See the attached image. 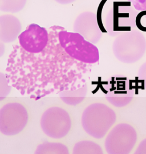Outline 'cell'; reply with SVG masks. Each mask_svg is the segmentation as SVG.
Masks as SVG:
<instances>
[{"instance_id": "d6986e66", "label": "cell", "mask_w": 146, "mask_h": 154, "mask_svg": "<svg viewBox=\"0 0 146 154\" xmlns=\"http://www.w3.org/2000/svg\"><path fill=\"white\" fill-rule=\"evenodd\" d=\"M138 79L144 83L145 90L146 91V62L140 66L138 71Z\"/></svg>"}, {"instance_id": "8fae6325", "label": "cell", "mask_w": 146, "mask_h": 154, "mask_svg": "<svg viewBox=\"0 0 146 154\" xmlns=\"http://www.w3.org/2000/svg\"><path fill=\"white\" fill-rule=\"evenodd\" d=\"M21 23L16 16H0V40L5 44L14 42L21 34Z\"/></svg>"}, {"instance_id": "8992f818", "label": "cell", "mask_w": 146, "mask_h": 154, "mask_svg": "<svg viewBox=\"0 0 146 154\" xmlns=\"http://www.w3.org/2000/svg\"><path fill=\"white\" fill-rule=\"evenodd\" d=\"M41 129L47 136L61 139L66 136L71 127L70 115L64 109L58 107L49 108L41 116Z\"/></svg>"}, {"instance_id": "ba28073f", "label": "cell", "mask_w": 146, "mask_h": 154, "mask_svg": "<svg viewBox=\"0 0 146 154\" xmlns=\"http://www.w3.org/2000/svg\"><path fill=\"white\" fill-rule=\"evenodd\" d=\"M19 42L25 51L30 54L40 53L46 47L49 36L47 30L36 24H31L18 36Z\"/></svg>"}, {"instance_id": "9a60e30c", "label": "cell", "mask_w": 146, "mask_h": 154, "mask_svg": "<svg viewBox=\"0 0 146 154\" xmlns=\"http://www.w3.org/2000/svg\"><path fill=\"white\" fill-rule=\"evenodd\" d=\"M27 0H0V11L8 13H17L22 11Z\"/></svg>"}, {"instance_id": "6da1fadb", "label": "cell", "mask_w": 146, "mask_h": 154, "mask_svg": "<svg viewBox=\"0 0 146 154\" xmlns=\"http://www.w3.org/2000/svg\"><path fill=\"white\" fill-rule=\"evenodd\" d=\"M117 119L115 112L103 103H95L85 108L81 118L85 131L95 139L105 136Z\"/></svg>"}, {"instance_id": "7402d4cb", "label": "cell", "mask_w": 146, "mask_h": 154, "mask_svg": "<svg viewBox=\"0 0 146 154\" xmlns=\"http://www.w3.org/2000/svg\"><path fill=\"white\" fill-rule=\"evenodd\" d=\"M57 2H58L60 4L66 5V4H69L73 2H74L76 0H55Z\"/></svg>"}, {"instance_id": "3957f363", "label": "cell", "mask_w": 146, "mask_h": 154, "mask_svg": "<svg viewBox=\"0 0 146 154\" xmlns=\"http://www.w3.org/2000/svg\"><path fill=\"white\" fill-rule=\"evenodd\" d=\"M58 39L61 46L73 59L86 64H94L99 61L98 49L80 34L61 31Z\"/></svg>"}, {"instance_id": "5bb4252c", "label": "cell", "mask_w": 146, "mask_h": 154, "mask_svg": "<svg viewBox=\"0 0 146 154\" xmlns=\"http://www.w3.org/2000/svg\"><path fill=\"white\" fill-rule=\"evenodd\" d=\"M73 153L74 154H102L103 150L100 145L90 140H83L75 144Z\"/></svg>"}, {"instance_id": "ffe728a7", "label": "cell", "mask_w": 146, "mask_h": 154, "mask_svg": "<svg viewBox=\"0 0 146 154\" xmlns=\"http://www.w3.org/2000/svg\"><path fill=\"white\" fill-rule=\"evenodd\" d=\"M135 154H146V139L143 140L138 146V147L136 148Z\"/></svg>"}, {"instance_id": "7c38bea8", "label": "cell", "mask_w": 146, "mask_h": 154, "mask_svg": "<svg viewBox=\"0 0 146 154\" xmlns=\"http://www.w3.org/2000/svg\"><path fill=\"white\" fill-rule=\"evenodd\" d=\"M88 93V86L85 84L82 87L73 91H64L59 95L61 99L65 104L75 106L81 103L85 99Z\"/></svg>"}, {"instance_id": "5b68a950", "label": "cell", "mask_w": 146, "mask_h": 154, "mask_svg": "<svg viewBox=\"0 0 146 154\" xmlns=\"http://www.w3.org/2000/svg\"><path fill=\"white\" fill-rule=\"evenodd\" d=\"M26 109L18 103H9L0 109V132L13 136L23 130L28 122Z\"/></svg>"}, {"instance_id": "ac0fdd59", "label": "cell", "mask_w": 146, "mask_h": 154, "mask_svg": "<svg viewBox=\"0 0 146 154\" xmlns=\"http://www.w3.org/2000/svg\"><path fill=\"white\" fill-rule=\"evenodd\" d=\"M107 0H102L101 2H100V5L98 8L97 10V19L98 21V24L100 26V29L102 33H107V31L106 29V28L105 26L103 24V21H102V11H103V8L105 5L106 2H107Z\"/></svg>"}, {"instance_id": "277c9868", "label": "cell", "mask_w": 146, "mask_h": 154, "mask_svg": "<svg viewBox=\"0 0 146 154\" xmlns=\"http://www.w3.org/2000/svg\"><path fill=\"white\" fill-rule=\"evenodd\" d=\"M137 133L134 128L126 123L115 125L106 138L105 147L109 154H127L134 147Z\"/></svg>"}, {"instance_id": "30bf717a", "label": "cell", "mask_w": 146, "mask_h": 154, "mask_svg": "<svg viewBox=\"0 0 146 154\" xmlns=\"http://www.w3.org/2000/svg\"><path fill=\"white\" fill-rule=\"evenodd\" d=\"M113 4V9L107 17L106 29L109 35L116 36L123 32L131 30V26H134V16L130 14L128 11L125 13L119 12L117 1L114 2Z\"/></svg>"}, {"instance_id": "44dd1931", "label": "cell", "mask_w": 146, "mask_h": 154, "mask_svg": "<svg viewBox=\"0 0 146 154\" xmlns=\"http://www.w3.org/2000/svg\"><path fill=\"white\" fill-rule=\"evenodd\" d=\"M5 51V43L0 40V57L4 54Z\"/></svg>"}, {"instance_id": "9c48e42d", "label": "cell", "mask_w": 146, "mask_h": 154, "mask_svg": "<svg viewBox=\"0 0 146 154\" xmlns=\"http://www.w3.org/2000/svg\"><path fill=\"white\" fill-rule=\"evenodd\" d=\"M74 32L80 34L85 40L92 44L98 42L102 36V32L98 24L97 14L91 12L79 14L73 25Z\"/></svg>"}, {"instance_id": "7a4b0ae2", "label": "cell", "mask_w": 146, "mask_h": 154, "mask_svg": "<svg viewBox=\"0 0 146 154\" xmlns=\"http://www.w3.org/2000/svg\"><path fill=\"white\" fill-rule=\"evenodd\" d=\"M146 51V38L140 32L136 30L121 33L112 43V52L115 57L126 64L139 61Z\"/></svg>"}, {"instance_id": "2e32d148", "label": "cell", "mask_w": 146, "mask_h": 154, "mask_svg": "<svg viewBox=\"0 0 146 154\" xmlns=\"http://www.w3.org/2000/svg\"><path fill=\"white\" fill-rule=\"evenodd\" d=\"M12 87L9 85L6 75L0 72V101L4 100L10 93Z\"/></svg>"}, {"instance_id": "52a82bcc", "label": "cell", "mask_w": 146, "mask_h": 154, "mask_svg": "<svg viewBox=\"0 0 146 154\" xmlns=\"http://www.w3.org/2000/svg\"><path fill=\"white\" fill-rule=\"evenodd\" d=\"M105 83L106 98L112 106L125 107L133 100L135 94L127 77L116 75L109 78Z\"/></svg>"}, {"instance_id": "4fadbf2b", "label": "cell", "mask_w": 146, "mask_h": 154, "mask_svg": "<svg viewBox=\"0 0 146 154\" xmlns=\"http://www.w3.org/2000/svg\"><path fill=\"white\" fill-rule=\"evenodd\" d=\"M35 154H68L69 150L64 144L45 142L40 144L35 149Z\"/></svg>"}, {"instance_id": "e0dca14e", "label": "cell", "mask_w": 146, "mask_h": 154, "mask_svg": "<svg viewBox=\"0 0 146 154\" xmlns=\"http://www.w3.org/2000/svg\"><path fill=\"white\" fill-rule=\"evenodd\" d=\"M135 24L139 29L146 32V11L138 14L135 17Z\"/></svg>"}]
</instances>
